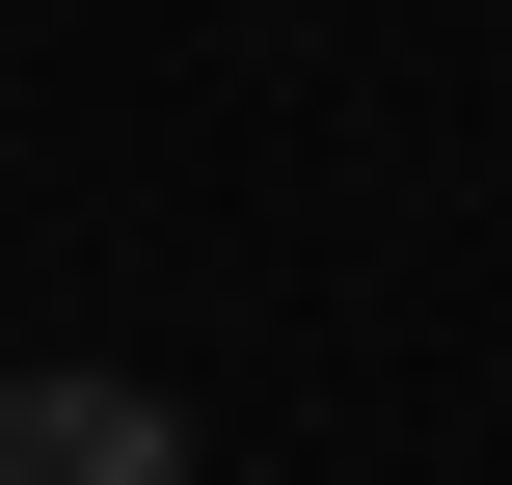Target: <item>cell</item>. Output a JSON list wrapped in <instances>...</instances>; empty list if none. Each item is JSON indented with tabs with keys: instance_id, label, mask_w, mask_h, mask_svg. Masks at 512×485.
<instances>
[{
	"instance_id": "6da1fadb",
	"label": "cell",
	"mask_w": 512,
	"mask_h": 485,
	"mask_svg": "<svg viewBox=\"0 0 512 485\" xmlns=\"http://www.w3.org/2000/svg\"><path fill=\"white\" fill-rule=\"evenodd\" d=\"M0 485H189V405L108 378V351H54V378H0Z\"/></svg>"
}]
</instances>
